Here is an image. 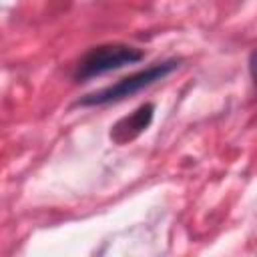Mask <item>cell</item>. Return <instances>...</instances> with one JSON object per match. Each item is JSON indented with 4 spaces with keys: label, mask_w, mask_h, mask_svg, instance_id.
<instances>
[{
    "label": "cell",
    "mask_w": 257,
    "mask_h": 257,
    "mask_svg": "<svg viewBox=\"0 0 257 257\" xmlns=\"http://www.w3.org/2000/svg\"><path fill=\"white\" fill-rule=\"evenodd\" d=\"M145 52L128 44H100L90 48L76 66V80H88L110 70H118L126 64L143 60Z\"/></svg>",
    "instance_id": "obj_2"
},
{
    "label": "cell",
    "mask_w": 257,
    "mask_h": 257,
    "mask_svg": "<svg viewBox=\"0 0 257 257\" xmlns=\"http://www.w3.org/2000/svg\"><path fill=\"white\" fill-rule=\"evenodd\" d=\"M153 112H155V106L151 102L147 104H141L135 112H131L128 116L120 118L112 131H110V139L118 145L126 143V141H133L135 137H139L143 131H147V126L151 124L153 120Z\"/></svg>",
    "instance_id": "obj_3"
},
{
    "label": "cell",
    "mask_w": 257,
    "mask_h": 257,
    "mask_svg": "<svg viewBox=\"0 0 257 257\" xmlns=\"http://www.w3.org/2000/svg\"><path fill=\"white\" fill-rule=\"evenodd\" d=\"M179 66V60H167V62H157L145 70H139L135 74H128L124 78H120L118 82L106 86V88H100L92 94H86L84 98H80L76 104H82V106H100V104H110V102H116V100H122L126 96H133L137 92H141L143 88L155 84L157 80L165 78L167 74H171L175 68Z\"/></svg>",
    "instance_id": "obj_1"
}]
</instances>
